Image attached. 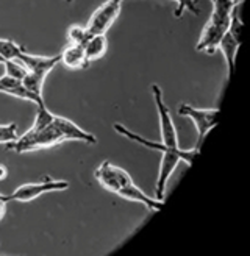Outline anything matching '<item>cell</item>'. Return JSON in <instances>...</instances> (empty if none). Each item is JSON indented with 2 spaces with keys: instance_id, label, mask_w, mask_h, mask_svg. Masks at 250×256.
Returning a JSON list of instances; mask_svg holds the SVG:
<instances>
[{
  "instance_id": "cell-15",
  "label": "cell",
  "mask_w": 250,
  "mask_h": 256,
  "mask_svg": "<svg viewBox=\"0 0 250 256\" xmlns=\"http://www.w3.org/2000/svg\"><path fill=\"white\" fill-rule=\"evenodd\" d=\"M24 47L16 44L12 40H2L0 38V56L5 60H18V56L24 52Z\"/></svg>"
},
{
  "instance_id": "cell-11",
  "label": "cell",
  "mask_w": 250,
  "mask_h": 256,
  "mask_svg": "<svg viewBox=\"0 0 250 256\" xmlns=\"http://www.w3.org/2000/svg\"><path fill=\"white\" fill-rule=\"evenodd\" d=\"M60 62L70 70H80L90 68V61L84 55V44H69L60 54Z\"/></svg>"
},
{
  "instance_id": "cell-27",
  "label": "cell",
  "mask_w": 250,
  "mask_h": 256,
  "mask_svg": "<svg viewBox=\"0 0 250 256\" xmlns=\"http://www.w3.org/2000/svg\"><path fill=\"white\" fill-rule=\"evenodd\" d=\"M174 2H178V0H174Z\"/></svg>"
},
{
  "instance_id": "cell-18",
  "label": "cell",
  "mask_w": 250,
  "mask_h": 256,
  "mask_svg": "<svg viewBox=\"0 0 250 256\" xmlns=\"http://www.w3.org/2000/svg\"><path fill=\"white\" fill-rule=\"evenodd\" d=\"M88 34L86 27H80V25H70L68 30V41L69 44H84L88 41Z\"/></svg>"
},
{
  "instance_id": "cell-22",
  "label": "cell",
  "mask_w": 250,
  "mask_h": 256,
  "mask_svg": "<svg viewBox=\"0 0 250 256\" xmlns=\"http://www.w3.org/2000/svg\"><path fill=\"white\" fill-rule=\"evenodd\" d=\"M6 200H5V196H0V220L4 219L5 214H6Z\"/></svg>"
},
{
  "instance_id": "cell-1",
  "label": "cell",
  "mask_w": 250,
  "mask_h": 256,
  "mask_svg": "<svg viewBox=\"0 0 250 256\" xmlns=\"http://www.w3.org/2000/svg\"><path fill=\"white\" fill-rule=\"evenodd\" d=\"M66 140H80L86 144H97V138L92 133L84 132L75 122L55 116L54 120L50 122L46 128L36 134L25 133L20 138H18L14 142L6 146V150H14L16 153L40 150V148H48L55 147L58 144L66 142Z\"/></svg>"
},
{
  "instance_id": "cell-8",
  "label": "cell",
  "mask_w": 250,
  "mask_h": 256,
  "mask_svg": "<svg viewBox=\"0 0 250 256\" xmlns=\"http://www.w3.org/2000/svg\"><path fill=\"white\" fill-rule=\"evenodd\" d=\"M0 92L22 98V100H27V102H33V104H36L38 106H44L46 105L44 98L32 94L28 89L24 86V83L20 80H16V78L8 76L5 74L0 76Z\"/></svg>"
},
{
  "instance_id": "cell-21",
  "label": "cell",
  "mask_w": 250,
  "mask_h": 256,
  "mask_svg": "<svg viewBox=\"0 0 250 256\" xmlns=\"http://www.w3.org/2000/svg\"><path fill=\"white\" fill-rule=\"evenodd\" d=\"M238 42H241V34H242V20L238 18L236 12H232L230 24H228V30H227Z\"/></svg>"
},
{
  "instance_id": "cell-2",
  "label": "cell",
  "mask_w": 250,
  "mask_h": 256,
  "mask_svg": "<svg viewBox=\"0 0 250 256\" xmlns=\"http://www.w3.org/2000/svg\"><path fill=\"white\" fill-rule=\"evenodd\" d=\"M200 148L194 147L191 150H183V148H174V150H166L164 153H161V162H160V172L156 178V186H155V194L158 200H164V190L166 184L169 182L170 175L174 170L177 169V166L180 161L188 162V166H191L198 155Z\"/></svg>"
},
{
  "instance_id": "cell-9",
  "label": "cell",
  "mask_w": 250,
  "mask_h": 256,
  "mask_svg": "<svg viewBox=\"0 0 250 256\" xmlns=\"http://www.w3.org/2000/svg\"><path fill=\"white\" fill-rule=\"evenodd\" d=\"M227 33V27H224V25H218L214 22L208 20L205 28L200 34V40L196 46V50L197 52H206V54H214L216 48L222 40V36Z\"/></svg>"
},
{
  "instance_id": "cell-5",
  "label": "cell",
  "mask_w": 250,
  "mask_h": 256,
  "mask_svg": "<svg viewBox=\"0 0 250 256\" xmlns=\"http://www.w3.org/2000/svg\"><path fill=\"white\" fill-rule=\"evenodd\" d=\"M152 94L156 105L158 118H160V133H161V142L169 148H178V138H177V128H175L174 119L170 116V111L162 98V89L158 84L152 86Z\"/></svg>"
},
{
  "instance_id": "cell-30",
  "label": "cell",
  "mask_w": 250,
  "mask_h": 256,
  "mask_svg": "<svg viewBox=\"0 0 250 256\" xmlns=\"http://www.w3.org/2000/svg\"><path fill=\"white\" fill-rule=\"evenodd\" d=\"M0 196H2V194H0Z\"/></svg>"
},
{
  "instance_id": "cell-24",
  "label": "cell",
  "mask_w": 250,
  "mask_h": 256,
  "mask_svg": "<svg viewBox=\"0 0 250 256\" xmlns=\"http://www.w3.org/2000/svg\"><path fill=\"white\" fill-rule=\"evenodd\" d=\"M232 2H233L234 5H238V4H241V2H242V0H232Z\"/></svg>"
},
{
  "instance_id": "cell-12",
  "label": "cell",
  "mask_w": 250,
  "mask_h": 256,
  "mask_svg": "<svg viewBox=\"0 0 250 256\" xmlns=\"http://www.w3.org/2000/svg\"><path fill=\"white\" fill-rule=\"evenodd\" d=\"M97 182L102 184L106 190L110 192H118L119 189V180H118V174H116V166H112L110 161H104L98 166L94 172Z\"/></svg>"
},
{
  "instance_id": "cell-28",
  "label": "cell",
  "mask_w": 250,
  "mask_h": 256,
  "mask_svg": "<svg viewBox=\"0 0 250 256\" xmlns=\"http://www.w3.org/2000/svg\"><path fill=\"white\" fill-rule=\"evenodd\" d=\"M211 2H214V0H211Z\"/></svg>"
},
{
  "instance_id": "cell-6",
  "label": "cell",
  "mask_w": 250,
  "mask_h": 256,
  "mask_svg": "<svg viewBox=\"0 0 250 256\" xmlns=\"http://www.w3.org/2000/svg\"><path fill=\"white\" fill-rule=\"evenodd\" d=\"M69 188L68 182L62 180H52V178H44L40 183H28L19 186L14 192L5 196L6 202H32L38 197H41L47 192H58V190H66Z\"/></svg>"
},
{
  "instance_id": "cell-29",
  "label": "cell",
  "mask_w": 250,
  "mask_h": 256,
  "mask_svg": "<svg viewBox=\"0 0 250 256\" xmlns=\"http://www.w3.org/2000/svg\"><path fill=\"white\" fill-rule=\"evenodd\" d=\"M120 2H122V0H120Z\"/></svg>"
},
{
  "instance_id": "cell-25",
  "label": "cell",
  "mask_w": 250,
  "mask_h": 256,
  "mask_svg": "<svg viewBox=\"0 0 250 256\" xmlns=\"http://www.w3.org/2000/svg\"><path fill=\"white\" fill-rule=\"evenodd\" d=\"M0 64H4V58L2 56H0Z\"/></svg>"
},
{
  "instance_id": "cell-17",
  "label": "cell",
  "mask_w": 250,
  "mask_h": 256,
  "mask_svg": "<svg viewBox=\"0 0 250 256\" xmlns=\"http://www.w3.org/2000/svg\"><path fill=\"white\" fill-rule=\"evenodd\" d=\"M4 68H5V75L12 76V78L20 80V82L25 78V75L28 74V70L24 68V64L18 60H5Z\"/></svg>"
},
{
  "instance_id": "cell-10",
  "label": "cell",
  "mask_w": 250,
  "mask_h": 256,
  "mask_svg": "<svg viewBox=\"0 0 250 256\" xmlns=\"http://www.w3.org/2000/svg\"><path fill=\"white\" fill-rule=\"evenodd\" d=\"M18 61H20L24 64V68L28 72L47 76V74L60 62V55L40 56V55H30L24 50V52L18 56Z\"/></svg>"
},
{
  "instance_id": "cell-3",
  "label": "cell",
  "mask_w": 250,
  "mask_h": 256,
  "mask_svg": "<svg viewBox=\"0 0 250 256\" xmlns=\"http://www.w3.org/2000/svg\"><path fill=\"white\" fill-rule=\"evenodd\" d=\"M178 116L182 118H188L191 119L196 125V130H197V146L200 148L202 146L204 139L206 138V134L214 128L216 122H218V116H219V110L218 108H210V110H202V108H196L192 105H188V104H182L178 106Z\"/></svg>"
},
{
  "instance_id": "cell-20",
  "label": "cell",
  "mask_w": 250,
  "mask_h": 256,
  "mask_svg": "<svg viewBox=\"0 0 250 256\" xmlns=\"http://www.w3.org/2000/svg\"><path fill=\"white\" fill-rule=\"evenodd\" d=\"M236 5L232 2V0H214L212 2V12L214 14H219V16H232L233 12V8Z\"/></svg>"
},
{
  "instance_id": "cell-16",
  "label": "cell",
  "mask_w": 250,
  "mask_h": 256,
  "mask_svg": "<svg viewBox=\"0 0 250 256\" xmlns=\"http://www.w3.org/2000/svg\"><path fill=\"white\" fill-rule=\"evenodd\" d=\"M44 80L46 76L44 75H38V74H32L28 72L27 75H25V78L22 80L24 86L28 89V91L38 97L42 98V86H44Z\"/></svg>"
},
{
  "instance_id": "cell-19",
  "label": "cell",
  "mask_w": 250,
  "mask_h": 256,
  "mask_svg": "<svg viewBox=\"0 0 250 256\" xmlns=\"http://www.w3.org/2000/svg\"><path fill=\"white\" fill-rule=\"evenodd\" d=\"M19 138L18 134V124H6L0 125V144H11Z\"/></svg>"
},
{
  "instance_id": "cell-7",
  "label": "cell",
  "mask_w": 250,
  "mask_h": 256,
  "mask_svg": "<svg viewBox=\"0 0 250 256\" xmlns=\"http://www.w3.org/2000/svg\"><path fill=\"white\" fill-rule=\"evenodd\" d=\"M120 5H122L120 0H106L102 6H98L86 25L88 34L90 36L106 34V32L111 28V25L114 24L116 19L119 18Z\"/></svg>"
},
{
  "instance_id": "cell-26",
  "label": "cell",
  "mask_w": 250,
  "mask_h": 256,
  "mask_svg": "<svg viewBox=\"0 0 250 256\" xmlns=\"http://www.w3.org/2000/svg\"><path fill=\"white\" fill-rule=\"evenodd\" d=\"M66 2H68V4H72V0H66Z\"/></svg>"
},
{
  "instance_id": "cell-13",
  "label": "cell",
  "mask_w": 250,
  "mask_h": 256,
  "mask_svg": "<svg viewBox=\"0 0 250 256\" xmlns=\"http://www.w3.org/2000/svg\"><path fill=\"white\" fill-rule=\"evenodd\" d=\"M240 46H241V42H238L228 32L222 36V40H220V42L218 46V48L220 50L224 58H225V62H227V75H228V78H232V75H233L234 58L238 55V48H240Z\"/></svg>"
},
{
  "instance_id": "cell-23",
  "label": "cell",
  "mask_w": 250,
  "mask_h": 256,
  "mask_svg": "<svg viewBox=\"0 0 250 256\" xmlns=\"http://www.w3.org/2000/svg\"><path fill=\"white\" fill-rule=\"evenodd\" d=\"M6 176H8V168L5 164H0V182L6 180Z\"/></svg>"
},
{
  "instance_id": "cell-4",
  "label": "cell",
  "mask_w": 250,
  "mask_h": 256,
  "mask_svg": "<svg viewBox=\"0 0 250 256\" xmlns=\"http://www.w3.org/2000/svg\"><path fill=\"white\" fill-rule=\"evenodd\" d=\"M116 174H118V180H119V189H118L116 194L119 197H122L125 200H130V202L141 203L148 211H160L162 206H164V200L150 198L147 194H144V192L133 183L132 176L124 169L118 168V166H116Z\"/></svg>"
},
{
  "instance_id": "cell-14",
  "label": "cell",
  "mask_w": 250,
  "mask_h": 256,
  "mask_svg": "<svg viewBox=\"0 0 250 256\" xmlns=\"http://www.w3.org/2000/svg\"><path fill=\"white\" fill-rule=\"evenodd\" d=\"M106 50H108L106 34H92L88 38V41L84 42V55L90 62L100 60L106 54Z\"/></svg>"
}]
</instances>
